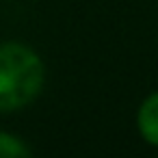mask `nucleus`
<instances>
[{
    "label": "nucleus",
    "mask_w": 158,
    "mask_h": 158,
    "mask_svg": "<svg viewBox=\"0 0 158 158\" xmlns=\"http://www.w3.org/2000/svg\"><path fill=\"white\" fill-rule=\"evenodd\" d=\"M0 158H33L28 145L9 132H0Z\"/></svg>",
    "instance_id": "7ed1b4c3"
},
{
    "label": "nucleus",
    "mask_w": 158,
    "mask_h": 158,
    "mask_svg": "<svg viewBox=\"0 0 158 158\" xmlns=\"http://www.w3.org/2000/svg\"><path fill=\"white\" fill-rule=\"evenodd\" d=\"M46 67L41 56L20 44H0V113L20 110L44 89Z\"/></svg>",
    "instance_id": "f257e3e1"
},
{
    "label": "nucleus",
    "mask_w": 158,
    "mask_h": 158,
    "mask_svg": "<svg viewBox=\"0 0 158 158\" xmlns=\"http://www.w3.org/2000/svg\"><path fill=\"white\" fill-rule=\"evenodd\" d=\"M136 128L145 143L158 147V91L149 93L136 110Z\"/></svg>",
    "instance_id": "f03ea898"
}]
</instances>
